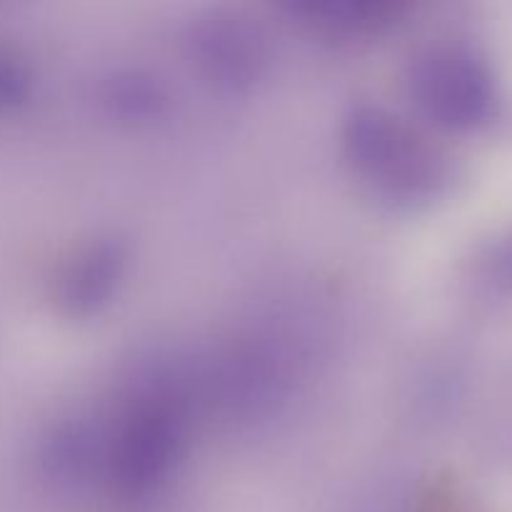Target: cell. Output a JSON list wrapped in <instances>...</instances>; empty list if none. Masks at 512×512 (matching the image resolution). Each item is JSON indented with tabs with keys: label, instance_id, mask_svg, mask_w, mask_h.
I'll list each match as a JSON object with an SVG mask.
<instances>
[{
	"label": "cell",
	"instance_id": "cell-2",
	"mask_svg": "<svg viewBox=\"0 0 512 512\" xmlns=\"http://www.w3.org/2000/svg\"><path fill=\"white\" fill-rule=\"evenodd\" d=\"M355 150L363 163L388 180L428 183L435 178V158L408 133L380 115L360 118L355 125Z\"/></svg>",
	"mask_w": 512,
	"mask_h": 512
},
{
	"label": "cell",
	"instance_id": "cell-4",
	"mask_svg": "<svg viewBox=\"0 0 512 512\" xmlns=\"http://www.w3.org/2000/svg\"><path fill=\"white\" fill-rule=\"evenodd\" d=\"M495 270L505 283H512V240L500 248L498 258H495Z\"/></svg>",
	"mask_w": 512,
	"mask_h": 512
},
{
	"label": "cell",
	"instance_id": "cell-3",
	"mask_svg": "<svg viewBox=\"0 0 512 512\" xmlns=\"http://www.w3.org/2000/svg\"><path fill=\"white\" fill-rule=\"evenodd\" d=\"M170 453V430L163 423H145L130 435V443L125 445L123 470H128L133 478H145L155 473L165 463Z\"/></svg>",
	"mask_w": 512,
	"mask_h": 512
},
{
	"label": "cell",
	"instance_id": "cell-1",
	"mask_svg": "<svg viewBox=\"0 0 512 512\" xmlns=\"http://www.w3.org/2000/svg\"><path fill=\"white\" fill-rule=\"evenodd\" d=\"M418 93L430 113L450 128H478L498 108L488 63L465 45L438 48L420 63Z\"/></svg>",
	"mask_w": 512,
	"mask_h": 512
}]
</instances>
